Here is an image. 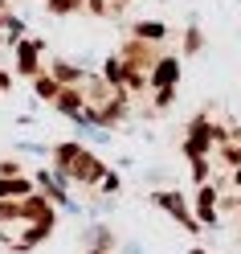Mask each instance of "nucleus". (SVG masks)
<instances>
[{
  "instance_id": "f03ea898",
  "label": "nucleus",
  "mask_w": 241,
  "mask_h": 254,
  "mask_svg": "<svg viewBox=\"0 0 241 254\" xmlns=\"http://www.w3.org/2000/svg\"><path fill=\"white\" fill-rule=\"evenodd\" d=\"M33 193V185L25 177H0V201H25Z\"/></svg>"
},
{
  "instance_id": "423d86ee",
  "label": "nucleus",
  "mask_w": 241,
  "mask_h": 254,
  "mask_svg": "<svg viewBox=\"0 0 241 254\" xmlns=\"http://www.w3.org/2000/svg\"><path fill=\"white\" fill-rule=\"evenodd\" d=\"M94 254H98V250H94Z\"/></svg>"
},
{
  "instance_id": "20e7f679",
  "label": "nucleus",
  "mask_w": 241,
  "mask_h": 254,
  "mask_svg": "<svg viewBox=\"0 0 241 254\" xmlns=\"http://www.w3.org/2000/svg\"><path fill=\"white\" fill-rule=\"evenodd\" d=\"M164 33H168V29L159 25V21H143V25L135 29V37H139V41H159Z\"/></svg>"
},
{
  "instance_id": "39448f33",
  "label": "nucleus",
  "mask_w": 241,
  "mask_h": 254,
  "mask_svg": "<svg viewBox=\"0 0 241 254\" xmlns=\"http://www.w3.org/2000/svg\"><path fill=\"white\" fill-rule=\"evenodd\" d=\"M0 177H21V164L17 160H4V164H0Z\"/></svg>"
},
{
  "instance_id": "f257e3e1",
  "label": "nucleus",
  "mask_w": 241,
  "mask_h": 254,
  "mask_svg": "<svg viewBox=\"0 0 241 254\" xmlns=\"http://www.w3.org/2000/svg\"><path fill=\"white\" fill-rule=\"evenodd\" d=\"M37 54H41L37 41H21V45H17V74H21V78H37V74H41Z\"/></svg>"
},
{
  "instance_id": "7ed1b4c3",
  "label": "nucleus",
  "mask_w": 241,
  "mask_h": 254,
  "mask_svg": "<svg viewBox=\"0 0 241 254\" xmlns=\"http://www.w3.org/2000/svg\"><path fill=\"white\" fill-rule=\"evenodd\" d=\"M33 82H37V99H45V103H53V99H57V90H61L53 74H37Z\"/></svg>"
}]
</instances>
